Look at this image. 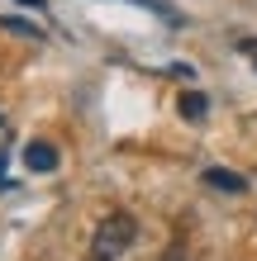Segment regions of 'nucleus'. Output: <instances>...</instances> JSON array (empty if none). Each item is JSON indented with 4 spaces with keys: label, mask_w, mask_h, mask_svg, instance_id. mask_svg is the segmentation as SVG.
Segmentation results:
<instances>
[{
    "label": "nucleus",
    "mask_w": 257,
    "mask_h": 261,
    "mask_svg": "<svg viewBox=\"0 0 257 261\" xmlns=\"http://www.w3.org/2000/svg\"><path fill=\"white\" fill-rule=\"evenodd\" d=\"M133 238H138V219L133 214H110V219H100V228L90 233V261H119Z\"/></svg>",
    "instance_id": "obj_1"
},
{
    "label": "nucleus",
    "mask_w": 257,
    "mask_h": 261,
    "mask_svg": "<svg viewBox=\"0 0 257 261\" xmlns=\"http://www.w3.org/2000/svg\"><path fill=\"white\" fill-rule=\"evenodd\" d=\"M24 166H29L34 176H48V171L62 166V152H57L53 143H43V138H34V143L24 147Z\"/></svg>",
    "instance_id": "obj_2"
},
{
    "label": "nucleus",
    "mask_w": 257,
    "mask_h": 261,
    "mask_svg": "<svg viewBox=\"0 0 257 261\" xmlns=\"http://www.w3.org/2000/svg\"><path fill=\"white\" fill-rule=\"evenodd\" d=\"M205 186H215V190H229V195H243L248 190V180L229 171V166H205Z\"/></svg>",
    "instance_id": "obj_3"
},
{
    "label": "nucleus",
    "mask_w": 257,
    "mask_h": 261,
    "mask_svg": "<svg viewBox=\"0 0 257 261\" xmlns=\"http://www.w3.org/2000/svg\"><path fill=\"white\" fill-rule=\"evenodd\" d=\"M181 114H186L191 124H200V119L209 114V95L205 90H181Z\"/></svg>",
    "instance_id": "obj_4"
},
{
    "label": "nucleus",
    "mask_w": 257,
    "mask_h": 261,
    "mask_svg": "<svg viewBox=\"0 0 257 261\" xmlns=\"http://www.w3.org/2000/svg\"><path fill=\"white\" fill-rule=\"evenodd\" d=\"M129 5H138V10H153L167 29H181V10L172 5V0H129Z\"/></svg>",
    "instance_id": "obj_5"
},
{
    "label": "nucleus",
    "mask_w": 257,
    "mask_h": 261,
    "mask_svg": "<svg viewBox=\"0 0 257 261\" xmlns=\"http://www.w3.org/2000/svg\"><path fill=\"white\" fill-rule=\"evenodd\" d=\"M0 29H10V34H29V38H43V29L29 24V19H19V14H0Z\"/></svg>",
    "instance_id": "obj_6"
},
{
    "label": "nucleus",
    "mask_w": 257,
    "mask_h": 261,
    "mask_svg": "<svg viewBox=\"0 0 257 261\" xmlns=\"http://www.w3.org/2000/svg\"><path fill=\"white\" fill-rule=\"evenodd\" d=\"M162 261H195V256H191V247H181V242H176V247H167Z\"/></svg>",
    "instance_id": "obj_7"
},
{
    "label": "nucleus",
    "mask_w": 257,
    "mask_h": 261,
    "mask_svg": "<svg viewBox=\"0 0 257 261\" xmlns=\"http://www.w3.org/2000/svg\"><path fill=\"white\" fill-rule=\"evenodd\" d=\"M238 53H248L252 67H257V38H238Z\"/></svg>",
    "instance_id": "obj_8"
},
{
    "label": "nucleus",
    "mask_w": 257,
    "mask_h": 261,
    "mask_svg": "<svg viewBox=\"0 0 257 261\" xmlns=\"http://www.w3.org/2000/svg\"><path fill=\"white\" fill-rule=\"evenodd\" d=\"M5 162H10V147H5V143H0V190H5V186H10V180H5Z\"/></svg>",
    "instance_id": "obj_9"
}]
</instances>
